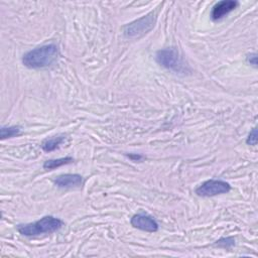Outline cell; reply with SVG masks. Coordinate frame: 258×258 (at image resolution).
Here are the masks:
<instances>
[{
	"label": "cell",
	"mask_w": 258,
	"mask_h": 258,
	"mask_svg": "<svg viewBox=\"0 0 258 258\" xmlns=\"http://www.w3.org/2000/svg\"><path fill=\"white\" fill-rule=\"evenodd\" d=\"M58 47L54 43L37 46L22 57V63L29 69H43L52 66L58 58Z\"/></svg>",
	"instance_id": "cell-1"
},
{
	"label": "cell",
	"mask_w": 258,
	"mask_h": 258,
	"mask_svg": "<svg viewBox=\"0 0 258 258\" xmlns=\"http://www.w3.org/2000/svg\"><path fill=\"white\" fill-rule=\"evenodd\" d=\"M63 222L53 216H45L38 221L28 224H21L17 226L18 232L27 237L38 236L41 234H50L59 230Z\"/></svg>",
	"instance_id": "cell-2"
},
{
	"label": "cell",
	"mask_w": 258,
	"mask_h": 258,
	"mask_svg": "<svg viewBox=\"0 0 258 258\" xmlns=\"http://www.w3.org/2000/svg\"><path fill=\"white\" fill-rule=\"evenodd\" d=\"M156 61L163 68L178 74H186L189 72L188 67L185 64L178 51L173 47L163 48L156 52Z\"/></svg>",
	"instance_id": "cell-3"
},
{
	"label": "cell",
	"mask_w": 258,
	"mask_h": 258,
	"mask_svg": "<svg viewBox=\"0 0 258 258\" xmlns=\"http://www.w3.org/2000/svg\"><path fill=\"white\" fill-rule=\"evenodd\" d=\"M156 21V14L152 11L148 14L136 19L123 27V33L128 38L140 37L149 32Z\"/></svg>",
	"instance_id": "cell-4"
},
{
	"label": "cell",
	"mask_w": 258,
	"mask_h": 258,
	"mask_svg": "<svg viewBox=\"0 0 258 258\" xmlns=\"http://www.w3.org/2000/svg\"><path fill=\"white\" fill-rule=\"evenodd\" d=\"M231 189V185L221 179H209L196 188V194L200 197H214L227 194Z\"/></svg>",
	"instance_id": "cell-5"
},
{
	"label": "cell",
	"mask_w": 258,
	"mask_h": 258,
	"mask_svg": "<svg viewBox=\"0 0 258 258\" xmlns=\"http://www.w3.org/2000/svg\"><path fill=\"white\" fill-rule=\"evenodd\" d=\"M131 225L139 230L146 232H156L158 230V223L156 220L147 214L139 213L134 215L130 221Z\"/></svg>",
	"instance_id": "cell-6"
},
{
	"label": "cell",
	"mask_w": 258,
	"mask_h": 258,
	"mask_svg": "<svg viewBox=\"0 0 258 258\" xmlns=\"http://www.w3.org/2000/svg\"><path fill=\"white\" fill-rule=\"evenodd\" d=\"M239 5L238 1L234 0H223L219 1L213 6L211 17L213 20H220L228 15L230 12L235 10Z\"/></svg>",
	"instance_id": "cell-7"
},
{
	"label": "cell",
	"mask_w": 258,
	"mask_h": 258,
	"mask_svg": "<svg viewBox=\"0 0 258 258\" xmlns=\"http://www.w3.org/2000/svg\"><path fill=\"white\" fill-rule=\"evenodd\" d=\"M53 183L57 187L61 188L81 187L84 183V178L81 174L78 173H66L55 177L53 179Z\"/></svg>",
	"instance_id": "cell-8"
},
{
	"label": "cell",
	"mask_w": 258,
	"mask_h": 258,
	"mask_svg": "<svg viewBox=\"0 0 258 258\" xmlns=\"http://www.w3.org/2000/svg\"><path fill=\"white\" fill-rule=\"evenodd\" d=\"M66 140L64 135H55L44 139L41 143V148L45 152H50L57 149Z\"/></svg>",
	"instance_id": "cell-9"
},
{
	"label": "cell",
	"mask_w": 258,
	"mask_h": 258,
	"mask_svg": "<svg viewBox=\"0 0 258 258\" xmlns=\"http://www.w3.org/2000/svg\"><path fill=\"white\" fill-rule=\"evenodd\" d=\"M74 161L73 157L67 156V157H61V158H55V159H48L46 161H44L43 163V168L45 169H54L56 167L66 165V164H70Z\"/></svg>",
	"instance_id": "cell-10"
},
{
	"label": "cell",
	"mask_w": 258,
	"mask_h": 258,
	"mask_svg": "<svg viewBox=\"0 0 258 258\" xmlns=\"http://www.w3.org/2000/svg\"><path fill=\"white\" fill-rule=\"evenodd\" d=\"M20 134H21V129L19 126H3L0 129V136L2 140L6 138L16 137Z\"/></svg>",
	"instance_id": "cell-11"
},
{
	"label": "cell",
	"mask_w": 258,
	"mask_h": 258,
	"mask_svg": "<svg viewBox=\"0 0 258 258\" xmlns=\"http://www.w3.org/2000/svg\"><path fill=\"white\" fill-rule=\"evenodd\" d=\"M216 245L222 248H229L235 245V239L232 237H227V238H221L216 242Z\"/></svg>",
	"instance_id": "cell-12"
},
{
	"label": "cell",
	"mask_w": 258,
	"mask_h": 258,
	"mask_svg": "<svg viewBox=\"0 0 258 258\" xmlns=\"http://www.w3.org/2000/svg\"><path fill=\"white\" fill-rule=\"evenodd\" d=\"M257 128H253L252 131L249 133L248 137H247V140H246V143L248 145H256L257 144Z\"/></svg>",
	"instance_id": "cell-13"
},
{
	"label": "cell",
	"mask_w": 258,
	"mask_h": 258,
	"mask_svg": "<svg viewBox=\"0 0 258 258\" xmlns=\"http://www.w3.org/2000/svg\"><path fill=\"white\" fill-rule=\"evenodd\" d=\"M246 61L251 64L253 68H257V53L251 52L248 53L246 56Z\"/></svg>",
	"instance_id": "cell-14"
},
{
	"label": "cell",
	"mask_w": 258,
	"mask_h": 258,
	"mask_svg": "<svg viewBox=\"0 0 258 258\" xmlns=\"http://www.w3.org/2000/svg\"><path fill=\"white\" fill-rule=\"evenodd\" d=\"M128 157L131 158L134 161H137V160H140V159L143 158V156L139 155V154H128Z\"/></svg>",
	"instance_id": "cell-15"
}]
</instances>
